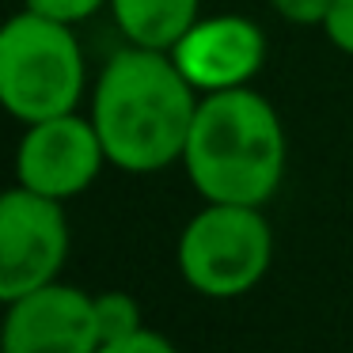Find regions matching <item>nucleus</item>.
I'll list each match as a JSON object with an SVG mask.
<instances>
[{
    "label": "nucleus",
    "mask_w": 353,
    "mask_h": 353,
    "mask_svg": "<svg viewBox=\"0 0 353 353\" xmlns=\"http://www.w3.org/2000/svg\"><path fill=\"white\" fill-rule=\"evenodd\" d=\"M198 88L179 72L163 50L133 46L110 57L95 84L92 122L114 168L148 175L186 152L198 114Z\"/></svg>",
    "instance_id": "f257e3e1"
},
{
    "label": "nucleus",
    "mask_w": 353,
    "mask_h": 353,
    "mask_svg": "<svg viewBox=\"0 0 353 353\" xmlns=\"http://www.w3.org/2000/svg\"><path fill=\"white\" fill-rule=\"evenodd\" d=\"M183 163L205 201L262 205L285 175L281 118L251 88L209 92L198 103Z\"/></svg>",
    "instance_id": "f03ea898"
},
{
    "label": "nucleus",
    "mask_w": 353,
    "mask_h": 353,
    "mask_svg": "<svg viewBox=\"0 0 353 353\" xmlns=\"http://www.w3.org/2000/svg\"><path fill=\"white\" fill-rule=\"evenodd\" d=\"M84 92V57L69 23L27 8L0 34V99L19 122L34 125L72 114Z\"/></svg>",
    "instance_id": "7ed1b4c3"
},
{
    "label": "nucleus",
    "mask_w": 353,
    "mask_h": 353,
    "mask_svg": "<svg viewBox=\"0 0 353 353\" xmlns=\"http://www.w3.org/2000/svg\"><path fill=\"white\" fill-rule=\"evenodd\" d=\"M274 254V232L259 205L209 201L179 239V270L201 296L228 300L262 281Z\"/></svg>",
    "instance_id": "20e7f679"
},
{
    "label": "nucleus",
    "mask_w": 353,
    "mask_h": 353,
    "mask_svg": "<svg viewBox=\"0 0 353 353\" xmlns=\"http://www.w3.org/2000/svg\"><path fill=\"white\" fill-rule=\"evenodd\" d=\"M69 254V224L61 201L16 186L0 198V300L27 296L57 281Z\"/></svg>",
    "instance_id": "39448f33"
},
{
    "label": "nucleus",
    "mask_w": 353,
    "mask_h": 353,
    "mask_svg": "<svg viewBox=\"0 0 353 353\" xmlns=\"http://www.w3.org/2000/svg\"><path fill=\"white\" fill-rule=\"evenodd\" d=\"M103 160L107 152H103L95 122H84L77 114H57L46 122H34L23 133L16 152V175L27 190L65 201L95 183Z\"/></svg>",
    "instance_id": "423d86ee"
},
{
    "label": "nucleus",
    "mask_w": 353,
    "mask_h": 353,
    "mask_svg": "<svg viewBox=\"0 0 353 353\" xmlns=\"http://www.w3.org/2000/svg\"><path fill=\"white\" fill-rule=\"evenodd\" d=\"M4 319V353H95V300L69 285H42L12 300Z\"/></svg>",
    "instance_id": "0eeeda50"
},
{
    "label": "nucleus",
    "mask_w": 353,
    "mask_h": 353,
    "mask_svg": "<svg viewBox=\"0 0 353 353\" xmlns=\"http://www.w3.org/2000/svg\"><path fill=\"white\" fill-rule=\"evenodd\" d=\"M179 72L201 92L247 88L266 61V39L243 16H213L194 23L171 50Z\"/></svg>",
    "instance_id": "6e6552de"
},
{
    "label": "nucleus",
    "mask_w": 353,
    "mask_h": 353,
    "mask_svg": "<svg viewBox=\"0 0 353 353\" xmlns=\"http://www.w3.org/2000/svg\"><path fill=\"white\" fill-rule=\"evenodd\" d=\"M110 8L122 34L145 50H175L198 23V0H110Z\"/></svg>",
    "instance_id": "1a4fd4ad"
},
{
    "label": "nucleus",
    "mask_w": 353,
    "mask_h": 353,
    "mask_svg": "<svg viewBox=\"0 0 353 353\" xmlns=\"http://www.w3.org/2000/svg\"><path fill=\"white\" fill-rule=\"evenodd\" d=\"M95 327H99L103 342H118V338H130L137 334L141 327V307L133 296L125 292H103L95 296Z\"/></svg>",
    "instance_id": "9d476101"
},
{
    "label": "nucleus",
    "mask_w": 353,
    "mask_h": 353,
    "mask_svg": "<svg viewBox=\"0 0 353 353\" xmlns=\"http://www.w3.org/2000/svg\"><path fill=\"white\" fill-rule=\"evenodd\" d=\"M103 0H27V8L39 12L46 19H57V23H80V19L95 16Z\"/></svg>",
    "instance_id": "9b49d317"
},
{
    "label": "nucleus",
    "mask_w": 353,
    "mask_h": 353,
    "mask_svg": "<svg viewBox=\"0 0 353 353\" xmlns=\"http://www.w3.org/2000/svg\"><path fill=\"white\" fill-rule=\"evenodd\" d=\"M277 8V16H285L289 23H304V27H315V23H327V12L334 0H270Z\"/></svg>",
    "instance_id": "f8f14e48"
},
{
    "label": "nucleus",
    "mask_w": 353,
    "mask_h": 353,
    "mask_svg": "<svg viewBox=\"0 0 353 353\" xmlns=\"http://www.w3.org/2000/svg\"><path fill=\"white\" fill-rule=\"evenodd\" d=\"M323 31H327V39L334 42L342 54H353V0H334V4H330Z\"/></svg>",
    "instance_id": "ddd939ff"
},
{
    "label": "nucleus",
    "mask_w": 353,
    "mask_h": 353,
    "mask_svg": "<svg viewBox=\"0 0 353 353\" xmlns=\"http://www.w3.org/2000/svg\"><path fill=\"white\" fill-rule=\"evenodd\" d=\"M95 353H175V345L156 330H137V334L118 338V342H103Z\"/></svg>",
    "instance_id": "4468645a"
}]
</instances>
